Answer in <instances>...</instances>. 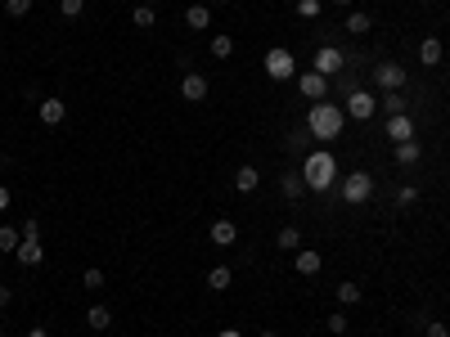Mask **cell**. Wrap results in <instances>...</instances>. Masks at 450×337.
<instances>
[{"mask_svg":"<svg viewBox=\"0 0 450 337\" xmlns=\"http://www.w3.org/2000/svg\"><path fill=\"white\" fill-rule=\"evenodd\" d=\"M387 135H392V140H415V122H410L405 117V113H401V117H387Z\"/></svg>","mask_w":450,"mask_h":337,"instance_id":"obj_13","label":"cell"},{"mask_svg":"<svg viewBox=\"0 0 450 337\" xmlns=\"http://www.w3.org/2000/svg\"><path fill=\"white\" fill-rule=\"evenodd\" d=\"M36 113H41L45 126H59V122L68 117V104H63V99H41V108H36Z\"/></svg>","mask_w":450,"mask_h":337,"instance_id":"obj_10","label":"cell"},{"mask_svg":"<svg viewBox=\"0 0 450 337\" xmlns=\"http://www.w3.org/2000/svg\"><path fill=\"white\" fill-rule=\"evenodd\" d=\"M81 288H90V293H99V288H104V270H86V274H81Z\"/></svg>","mask_w":450,"mask_h":337,"instance_id":"obj_29","label":"cell"},{"mask_svg":"<svg viewBox=\"0 0 450 337\" xmlns=\"http://www.w3.org/2000/svg\"><path fill=\"white\" fill-rule=\"evenodd\" d=\"M419 158H424V144L419 140H401L396 144V162L401 167H419Z\"/></svg>","mask_w":450,"mask_h":337,"instance_id":"obj_11","label":"cell"},{"mask_svg":"<svg viewBox=\"0 0 450 337\" xmlns=\"http://www.w3.org/2000/svg\"><path fill=\"white\" fill-rule=\"evenodd\" d=\"M185 23H189V32H203V27L212 23V9H207V5H189L185 9Z\"/></svg>","mask_w":450,"mask_h":337,"instance_id":"obj_15","label":"cell"},{"mask_svg":"<svg viewBox=\"0 0 450 337\" xmlns=\"http://www.w3.org/2000/svg\"><path fill=\"white\" fill-rule=\"evenodd\" d=\"M14 256H18L23 265H41V261H45V247H41V243H18Z\"/></svg>","mask_w":450,"mask_h":337,"instance_id":"obj_18","label":"cell"},{"mask_svg":"<svg viewBox=\"0 0 450 337\" xmlns=\"http://www.w3.org/2000/svg\"><path fill=\"white\" fill-rule=\"evenodd\" d=\"M369 27H374V23H369V14H360V9H356V14H347V32H369Z\"/></svg>","mask_w":450,"mask_h":337,"instance_id":"obj_26","label":"cell"},{"mask_svg":"<svg viewBox=\"0 0 450 337\" xmlns=\"http://www.w3.org/2000/svg\"><path fill=\"white\" fill-rule=\"evenodd\" d=\"M383 108L392 113V117H401V113H405V94H396V90H387L383 94Z\"/></svg>","mask_w":450,"mask_h":337,"instance_id":"obj_24","label":"cell"},{"mask_svg":"<svg viewBox=\"0 0 450 337\" xmlns=\"http://www.w3.org/2000/svg\"><path fill=\"white\" fill-rule=\"evenodd\" d=\"M302 185H306L302 176H280V189H284V198H298V194H302Z\"/></svg>","mask_w":450,"mask_h":337,"instance_id":"obj_27","label":"cell"},{"mask_svg":"<svg viewBox=\"0 0 450 337\" xmlns=\"http://www.w3.org/2000/svg\"><path fill=\"white\" fill-rule=\"evenodd\" d=\"M145 5H162V0H145Z\"/></svg>","mask_w":450,"mask_h":337,"instance_id":"obj_44","label":"cell"},{"mask_svg":"<svg viewBox=\"0 0 450 337\" xmlns=\"http://www.w3.org/2000/svg\"><path fill=\"white\" fill-rule=\"evenodd\" d=\"M18 243H23V234H18L14 225H5V229H0V252H18Z\"/></svg>","mask_w":450,"mask_h":337,"instance_id":"obj_23","label":"cell"},{"mask_svg":"<svg viewBox=\"0 0 450 337\" xmlns=\"http://www.w3.org/2000/svg\"><path fill=\"white\" fill-rule=\"evenodd\" d=\"M424 333H428V337H450V329H446L442 320H424Z\"/></svg>","mask_w":450,"mask_h":337,"instance_id":"obj_32","label":"cell"},{"mask_svg":"<svg viewBox=\"0 0 450 337\" xmlns=\"http://www.w3.org/2000/svg\"><path fill=\"white\" fill-rule=\"evenodd\" d=\"M419 63H428V67L442 63V41H437V36H428V41L419 45Z\"/></svg>","mask_w":450,"mask_h":337,"instance_id":"obj_16","label":"cell"},{"mask_svg":"<svg viewBox=\"0 0 450 337\" xmlns=\"http://www.w3.org/2000/svg\"><path fill=\"white\" fill-rule=\"evenodd\" d=\"M369 194H374V176H369V171H351V176L342 180V198H347L351 207L369 202Z\"/></svg>","mask_w":450,"mask_h":337,"instance_id":"obj_3","label":"cell"},{"mask_svg":"<svg viewBox=\"0 0 450 337\" xmlns=\"http://www.w3.org/2000/svg\"><path fill=\"white\" fill-rule=\"evenodd\" d=\"M262 337H280V333H275V329H266V333H262Z\"/></svg>","mask_w":450,"mask_h":337,"instance_id":"obj_42","label":"cell"},{"mask_svg":"<svg viewBox=\"0 0 450 337\" xmlns=\"http://www.w3.org/2000/svg\"><path fill=\"white\" fill-rule=\"evenodd\" d=\"M131 18H136V27H153V5H140Z\"/></svg>","mask_w":450,"mask_h":337,"instance_id":"obj_31","label":"cell"},{"mask_svg":"<svg viewBox=\"0 0 450 337\" xmlns=\"http://www.w3.org/2000/svg\"><path fill=\"white\" fill-rule=\"evenodd\" d=\"M5 14L9 18H27L32 14V0H5Z\"/></svg>","mask_w":450,"mask_h":337,"instance_id":"obj_28","label":"cell"},{"mask_svg":"<svg viewBox=\"0 0 450 337\" xmlns=\"http://www.w3.org/2000/svg\"><path fill=\"white\" fill-rule=\"evenodd\" d=\"M234 238H239L234 220H212V243H216V247H230Z\"/></svg>","mask_w":450,"mask_h":337,"instance_id":"obj_14","label":"cell"},{"mask_svg":"<svg viewBox=\"0 0 450 337\" xmlns=\"http://www.w3.org/2000/svg\"><path fill=\"white\" fill-rule=\"evenodd\" d=\"M212 5H230V0H212Z\"/></svg>","mask_w":450,"mask_h":337,"instance_id":"obj_43","label":"cell"},{"mask_svg":"<svg viewBox=\"0 0 450 337\" xmlns=\"http://www.w3.org/2000/svg\"><path fill=\"white\" fill-rule=\"evenodd\" d=\"M5 306H9V288L0 283V311H5Z\"/></svg>","mask_w":450,"mask_h":337,"instance_id":"obj_38","label":"cell"},{"mask_svg":"<svg viewBox=\"0 0 450 337\" xmlns=\"http://www.w3.org/2000/svg\"><path fill=\"white\" fill-rule=\"evenodd\" d=\"M27 337H45V329H32V333H27Z\"/></svg>","mask_w":450,"mask_h":337,"instance_id":"obj_40","label":"cell"},{"mask_svg":"<svg viewBox=\"0 0 450 337\" xmlns=\"http://www.w3.org/2000/svg\"><path fill=\"white\" fill-rule=\"evenodd\" d=\"M298 90L306 94V99H315V104H320L324 94H329V76H320L315 67H311V72H298Z\"/></svg>","mask_w":450,"mask_h":337,"instance_id":"obj_7","label":"cell"},{"mask_svg":"<svg viewBox=\"0 0 450 337\" xmlns=\"http://www.w3.org/2000/svg\"><path fill=\"white\" fill-rule=\"evenodd\" d=\"M324 324H329V333H333V337H342V333H347V315H329Z\"/></svg>","mask_w":450,"mask_h":337,"instance_id":"obj_33","label":"cell"},{"mask_svg":"<svg viewBox=\"0 0 450 337\" xmlns=\"http://www.w3.org/2000/svg\"><path fill=\"white\" fill-rule=\"evenodd\" d=\"M212 54L216 59H230L234 54V36H212Z\"/></svg>","mask_w":450,"mask_h":337,"instance_id":"obj_25","label":"cell"},{"mask_svg":"<svg viewBox=\"0 0 450 337\" xmlns=\"http://www.w3.org/2000/svg\"><path fill=\"white\" fill-rule=\"evenodd\" d=\"M342 113H347V117H356V122H369L378 113V99L369 90H351L347 94V104H342Z\"/></svg>","mask_w":450,"mask_h":337,"instance_id":"obj_4","label":"cell"},{"mask_svg":"<svg viewBox=\"0 0 450 337\" xmlns=\"http://www.w3.org/2000/svg\"><path fill=\"white\" fill-rule=\"evenodd\" d=\"M230 279H234V274H230L225 265H216L212 274H207V288H212V293H225V288H230Z\"/></svg>","mask_w":450,"mask_h":337,"instance_id":"obj_22","label":"cell"},{"mask_svg":"<svg viewBox=\"0 0 450 337\" xmlns=\"http://www.w3.org/2000/svg\"><path fill=\"white\" fill-rule=\"evenodd\" d=\"M18 234H23V243H41V225H36V220H23Z\"/></svg>","mask_w":450,"mask_h":337,"instance_id":"obj_30","label":"cell"},{"mask_svg":"<svg viewBox=\"0 0 450 337\" xmlns=\"http://www.w3.org/2000/svg\"><path fill=\"white\" fill-rule=\"evenodd\" d=\"M86 324H90L95 333L109 329V324H113V311H109V306H90V311H86Z\"/></svg>","mask_w":450,"mask_h":337,"instance_id":"obj_19","label":"cell"},{"mask_svg":"<svg viewBox=\"0 0 450 337\" xmlns=\"http://www.w3.org/2000/svg\"><path fill=\"white\" fill-rule=\"evenodd\" d=\"M320 265H324V256L320 252H311V247H298V274H320Z\"/></svg>","mask_w":450,"mask_h":337,"instance_id":"obj_12","label":"cell"},{"mask_svg":"<svg viewBox=\"0 0 450 337\" xmlns=\"http://www.w3.org/2000/svg\"><path fill=\"white\" fill-rule=\"evenodd\" d=\"M424 5H428V0H424Z\"/></svg>","mask_w":450,"mask_h":337,"instance_id":"obj_45","label":"cell"},{"mask_svg":"<svg viewBox=\"0 0 450 337\" xmlns=\"http://www.w3.org/2000/svg\"><path fill=\"white\" fill-rule=\"evenodd\" d=\"M275 243H280L284 252H298V247H302V234H298V225H284V229H280V238H275Z\"/></svg>","mask_w":450,"mask_h":337,"instance_id":"obj_20","label":"cell"},{"mask_svg":"<svg viewBox=\"0 0 450 337\" xmlns=\"http://www.w3.org/2000/svg\"><path fill=\"white\" fill-rule=\"evenodd\" d=\"M9 207V185H0V211Z\"/></svg>","mask_w":450,"mask_h":337,"instance_id":"obj_37","label":"cell"},{"mask_svg":"<svg viewBox=\"0 0 450 337\" xmlns=\"http://www.w3.org/2000/svg\"><path fill=\"white\" fill-rule=\"evenodd\" d=\"M266 72H271L275 81H289V76H298V59H293L289 50H280V45H275V50L266 54Z\"/></svg>","mask_w":450,"mask_h":337,"instance_id":"obj_5","label":"cell"},{"mask_svg":"<svg viewBox=\"0 0 450 337\" xmlns=\"http://www.w3.org/2000/svg\"><path fill=\"white\" fill-rule=\"evenodd\" d=\"M342 59H347V54H342L338 45H320V50H315V59H311V67L320 76H338L342 72Z\"/></svg>","mask_w":450,"mask_h":337,"instance_id":"obj_6","label":"cell"},{"mask_svg":"<svg viewBox=\"0 0 450 337\" xmlns=\"http://www.w3.org/2000/svg\"><path fill=\"white\" fill-rule=\"evenodd\" d=\"M333 5H338V9H347V5H351V0H333Z\"/></svg>","mask_w":450,"mask_h":337,"instance_id":"obj_41","label":"cell"},{"mask_svg":"<svg viewBox=\"0 0 450 337\" xmlns=\"http://www.w3.org/2000/svg\"><path fill=\"white\" fill-rule=\"evenodd\" d=\"M396 202H401V207H410V202H419V189H415V185H405V189H401V194H396Z\"/></svg>","mask_w":450,"mask_h":337,"instance_id":"obj_36","label":"cell"},{"mask_svg":"<svg viewBox=\"0 0 450 337\" xmlns=\"http://www.w3.org/2000/svg\"><path fill=\"white\" fill-rule=\"evenodd\" d=\"M59 9H63V18H77L86 9V0H59Z\"/></svg>","mask_w":450,"mask_h":337,"instance_id":"obj_34","label":"cell"},{"mask_svg":"<svg viewBox=\"0 0 450 337\" xmlns=\"http://www.w3.org/2000/svg\"><path fill=\"white\" fill-rule=\"evenodd\" d=\"M374 81L383 85V90H401V85H405V67H401V63H378L374 67Z\"/></svg>","mask_w":450,"mask_h":337,"instance_id":"obj_9","label":"cell"},{"mask_svg":"<svg viewBox=\"0 0 450 337\" xmlns=\"http://www.w3.org/2000/svg\"><path fill=\"white\" fill-rule=\"evenodd\" d=\"M257 180H262V176H257V167H239L234 171V189H239V194H252Z\"/></svg>","mask_w":450,"mask_h":337,"instance_id":"obj_17","label":"cell"},{"mask_svg":"<svg viewBox=\"0 0 450 337\" xmlns=\"http://www.w3.org/2000/svg\"><path fill=\"white\" fill-rule=\"evenodd\" d=\"M298 14L302 18H315V14H320V0H298Z\"/></svg>","mask_w":450,"mask_h":337,"instance_id":"obj_35","label":"cell"},{"mask_svg":"<svg viewBox=\"0 0 450 337\" xmlns=\"http://www.w3.org/2000/svg\"><path fill=\"white\" fill-rule=\"evenodd\" d=\"M207 90H212V85H207V76H203V72H185V81H180V94H185L189 104H203V99H207Z\"/></svg>","mask_w":450,"mask_h":337,"instance_id":"obj_8","label":"cell"},{"mask_svg":"<svg viewBox=\"0 0 450 337\" xmlns=\"http://www.w3.org/2000/svg\"><path fill=\"white\" fill-rule=\"evenodd\" d=\"M216 337H243V333H239V329H221V333H216Z\"/></svg>","mask_w":450,"mask_h":337,"instance_id":"obj_39","label":"cell"},{"mask_svg":"<svg viewBox=\"0 0 450 337\" xmlns=\"http://www.w3.org/2000/svg\"><path fill=\"white\" fill-rule=\"evenodd\" d=\"M306 126H311V135L320 144H333L342 135V126H347V113H342L338 104L320 99V104H311V113H306Z\"/></svg>","mask_w":450,"mask_h":337,"instance_id":"obj_1","label":"cell"},{"mask_svg":"<svg viewBox=\"0 0 450 337\" xmlns=\"http://www.w3.org/2000/svg\"><path fill=\"white\" fill-rule=\"evenodd\" d=\"M333 171H338V167H333V153H311V158H306V171H302V180H306V189H320V194H324V189H329L333 185Z\"/></svg>","mask_w":450,"mask_h":337,"instance_id":"obj_2","label":"cell"},{"mask_svg":"<svg viewBox=\"0 0 450 337\" xmlns=\"http://www.w3.org/2000/svg\"><path fill=\"white\" fill-rule=\"evenodd\" d=\"M338 302H342V306H356V302H360V283L342 279V283H338Z\"/></svg>","mask_w":450,"mask_h":337,"instance_id":"obj_21","label":"cell"}]
</instances>
